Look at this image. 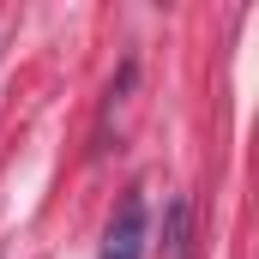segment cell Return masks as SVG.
Returning <instances> with one entry per match:
<instances>
[{
    "mask_svg": "<svg viewBox=\"0 0 259 259\" xmlns=\"http://www.w3.org/2000/svg\"><path fill=\"white\" fill-rule=\"evenodd\" d=\"M145 241H151V211L145 199L127 193L121 211L109 217V235H103V259H145Z\"/></svg>",
    "mask_w": 259,
    "mask_h": 259,
    "instance_id": "1",
    "label": "cell"
},
{
    "mask_svg": "<svg viewBox=\"0 0 259 259\" xmlns=\"http://www.w3.org/2000/svg\"><path fill=\"white\" fill-rule=\"evenodd\" d=\"M163 259H193V211H187V199H175L169 217H163Z\"/></svg>",
    "mask_w": 259,
    "mask_h": 259,
    "instance_id": "2",
    "label": "cell"
}]
</instances>
